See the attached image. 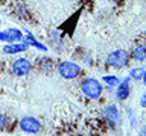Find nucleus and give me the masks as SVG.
Returning <instances> with one entry per match:
<instances>
[{"label": "nucleus", "mask_w": 146, "mask_h": 136, "mask_svg": "<svg viewBox=\"0 0 146 136\" xmlns=\"http://www.w3.org/2000/svg\"><path fill=\"white\" fill-rule=\"evenodd\" d=\"M81 89L88 98H99L102 94V85L96 79H85L81 85Z\"/></svg>", "instance_id": "f257e3e1"}, {"label": "nucleus", "mask_w": 146, "mask_h": 136, "mask_svg": "<svg viewBox=\"0 0 146 136\" xmlns=\"http://www.w3.org/2000/svg\"><path fill=\"white\" fill-rule=\"evenodd\" d=\"M107 63H108V65H111V67H116V68L126 67V63H128V53L125 52V50H116V52H113L108 56Z\"/></svg>", "instance_id": "f03ea898"}, {"label": "nucleus", "mask_w": 146, "mask_h": 136, "mask_svg": "<svg viewBox=\"0 0 146 136\" xmlns=\"http://www.w3.org/2000/svg\"><path fill=\"white\" fill-rule=\"evenodd\" d=\"M81 68L73 62H62L59 65V74H61L64 79H75V77L79 76Z\"/></svg>", "instance_id": "7ed1b4c3"}, {"label": "nucleus", "mask_w": 146, "mask_h": 136, "mask_svg": "<svg viewBox=\"0 0 146 136\" xmlns=\"http://www.w3.org/2000/svg\"><path fill=\"white\" fill-rule=\"evenodd\" d=\"M104 82H105V83H108L110 86L119 85V79L116 76H104Z\"/></svg>", "instance_id": "f8f14e48"}, {"label": "nucleus", "mask_w": 146, "mask_h": 136, "mask_svg": "<svg viewBox=\"0 0 146 136\" xmlns=\"http://www.w3.org/2000/svg\"><path fill=\"white\" fill-rule=\"evenodd\" d=\"M23 39V33L17 29H8L5 32H0V41H8V42H18Z\"/></svg>", "instance_id": "423d86ee"}, {"label": "nucleus", "mask_w": 146, "mask_h": 136, "mask_svg": "<svg viewBox=\"0 0 146 136\" xmlns=\"http://www.w3.org/2000/svg\"><path fill=\"white\" fill-rule=\"evenodd\" d=\"M20 129L26 133H36L41 126H40V121L36 118H32V116H25L23 120L20 121Z\"/></svg>", "instance_id": "20e7f679"}, {"label": "nucleus", "mask_w": 146, "mask_h": 136, "mask_svg": "<svg viewBox=\"0 0 146 136\" xmlns=\"http://www.w3.org/2000/svg\"><path fill=\"white\" fill-rule=\"evenodd\" d=\"M5 126H6V118H5V115L0 113V130H2Z\"/></svg>", "instance_id": "4468645a"}, {"label": "nucleus", "mask_w": 146, "mask_h": 136, "mask_svg": "<svg viewBox=\"0 0 146 136\" xmlns=\"http://www.w3.org/2000/svg\"><path fill=\"white\" fill-rule=\"evenodd\" d=\"M116 95H117L119 100H126L128 97H129V86H128L126 82H123L122 85H119Z\"/></svg>", "instance_id": "1a4fd4ad"}, {"label": "nucleus", "mask_w": 146, "mask_h": 136, "mask_svg": "<svg viewBox=\"0 0 146 136\" xmlns=\"http://www.w3.org/2000/svg\"><path fill=\"white\" fill-rule=\"evenodd\" d=\"M25 50H27V44L26 42H21V44H8L3 47V52L6 54H14V53H20V52H25Z\"/></svg>", "instance_id": "0eeeda50"}, {"label": "nucleus", "mask_w": 146, "mask_h": 136, "mask_svg": "<svg viewBox=\"0 0 146 136\" xmlns=\"http://www.w3.org/2000/svg\"><path fill=\"white\" fill-rule=\"evenodd\" d=\"M12 71L15 73L17 76H26V74H29V71H31V62L27 61V59H25V58L17 59V61L12 63Z\"/></svg>", "instance_id": "39448f33"}, {"label": "nucleus", "mask_w": 146, "mask_h": 136, "mask_svg": "<svg viewBox=\"0 0 146 136\" xmlns=\"http://www.w3.org/2000/svg\"><path fill=\"white\" fill-rule=\"evenodd\" d=\"M132 56H134L137 61H145L146 59V45L135 47L134 50H132Z\"/></svg>", "instance_id": "9d476101"}, {"label": "nucleus", "mask_w": 146, "mask_h": 136, "mask_svg": "<svg viewBox=\"0 0 146 136\" xmlns=\"http://www.w3.org/2000/svg\"><path fill=\"white\" fill-rule=\"evenodd\" d=\"M105 118H107V121L111 126H116V122L119 121V112H117L116 106L107 107V110H105Z\"/></svg>", "instance_id": "6e6552de"}, {"label": "nucleus", "mask_w": 146, "mask_h": 136, "mask_svg": "<svg viewBox=\"0 0 146 136\" xmlns=\"http://www.w3.org/2000/svg\"><path fill=\"white\" fill-rule=\"evenodd\" d=\"M143 82H145V85H146V70H145V76H143Z\"/></svg>", "instance_id": "dca6fc26"}, {"label": "nucleus", "mask_w": 146, "mask_h": 136, "mask_svg": "<svg viewBox=\"0 0 146 136\" xmlns=\"http://www.w3.org/2000/svg\"><path fill=\"white\" fill-rule=\"evenodd\" d=\"M143 76H145V70H143V68H134V70H131V77H132V79L140 80V79H143Z\"/></svg>", "instance_id": "9b49d317"}, {"label": "nucleus", "mask_w": 146, "mask_h": 136, "mask_svg": "<svg viewBox=\"0 0 146 136\" xmlns=\"http://www.w3.org/2000/svg\"><path fill=\"white\" fill-rule=\"evenodd\" d=\"M26 38H27V42H29V44H32V45H35V47H38V48H41V50H46V47H44L43 44L36 42V41H35L34 38H32V35H29V33H27V36H26Z\"/></svg>", "instance_id": "ddd939ff"}, {"label": "nucleus", "mask_w": 146, "mask_h": 136, "mask_svg": "<svg viewBox=\"0 0 146 136\" xmlns=\"http://www.w3.org/2000/svg\"><path fill=\"white\" fill-rule=\"evenodd\" d=\"M140 104H141V106H143V107H146V92H145L143 95H141V100H140Z\"/></svg>", "instance_id": "2eb2a0df"}]
</instances>
